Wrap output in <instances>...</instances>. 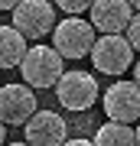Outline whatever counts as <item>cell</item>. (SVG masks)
Wrapping results in <instances>:
<instances>
[{
  "mask_svg": "<svg viewBox=\"0 0 140 146\" xmlns=\"http://www.w3.org/2000/svg\"><path fill=\"white\" fill-rule=\"evenodd\" d=\"M88 55H91L94 72H101V75H124L134 65V49L127 46V39L121 33H101V36H94Z\"/></svg>",
  "mask_w": 140,
  "mask_h": 146,
  "instance_id": "7a4b0ae2",
  "label": "cell"
},
{
  "mask_svg": "<svg viewBox=\"0 0 140 146\" xmlns=\"http://www.w3.org/2000/svg\"><path fill=\"white\" fill-rule=\"evenodd\" d=\"M104 114L108 120H117V123H137L140 117V91L137 81H114L101 98Z\"/></svg>",
  "mask_w": 140,
  "mask_h": 146,
  "instance_id": "52a82bcc",
  "label": "cell"
},
{
  "mask_svg": "<svg viewBox=\"0 0 140 146\" xmlns=\"http://www.w3.org/2000/svg\"><path fill=\"white\" fill-rule=\"evenodd\" d=\"M121 36H124V39H127V46L137 52V46H140V16H137V13L127 20V26L121 29Z\"/></svg>",
  "mask_w": 140,
  "mask_h": 146,
  "instance_id": "7c38bea8",
  "label": "cell"
},
{
  "mask_svg": "<svg viewBox=\"0 0 140 146\" xmlns=\"http://www.w3.org/2000/svg\"><path fill=\"white\" fill-rule=\"evenodd\" d=\"M26 52V39L13 26H0V68H16Z\"/></svg>",
  "mask_w": 140,
  "mask_h": 146,
  "instance_id": "8fae6325",
  "label": "cell"
},
{
  "mask_svg": "<svg viewBox=\"0 0 140 146\" xmlns=\"http://www.w3.org/2000/svg\"><path fill=\"white\" fill-rule=\"evenodd\" d=\"M88 3H91V0H56V7L65 16H82L85 10H88Z\"/></svg>",
  "mask_w": 140,
  "mask_h": 146,
  "instance_id": "4fadbf2b",
  "label": "cell"
},
{
  "mask_svg": "<svg viewBox=\"0 0 140 146\" xmlns=\"http://www.w3.org/2000/svg\"><path fill=\"white\" fill-rule=\"evenodd\" d=\"M94 42V26L82 16H65L52 26V49L62 58H85Z\"/></svg>",
  "mask_w": 140,
  "mask_h": 146,
  "instance_id": "277c9868",
  "label": "cell"
},
{
  "mask_svg": "<svg viewBox=\"0 0 140 146\" xmlns=\"http://www.w3.org/2000/svg\"><path fill=\"white\" fill-rule=\"evenodd\" d=\"M56 98L65 110H91V104L98 101V81L91 78V72H62L56 78Z\"/></svg>",
  "mask_w": 140,
  "mask_h": 146,
  "instance_id": "5b68a950",
  "label": "cell"
},
{
  "mask_svg": "<svg viewBox=\"0 0 140 146\" xmlns=\"http://www.w3.org/2000/svg\"><path fill=\"white\" fill-rule=\"evenodd\" d=\"M36 110V94L29 84H0V123L23 127V120Z\"/></svg>",
  "mask_w": 140,
  "mask_h": 146,
  "instance_id": "ba28073f",
  "label": "cell"
},
{
  "mask_svg": "<svg viewBox=\"0 0 140 146\" xmlns=\"http://www.w3.org/2000/svg\"><path fill=\"white\" fill-rule=\"evenodd\" d=\"M13 23L10 26L20 33L26 42H39L42 36H49L52 26H56V7L49 0H16L13 7Z\"/></svg>",
  "mask_w": 140,
  "mask_h": 146,
  "instance_id": "3957f363",
  "label": "cell"
},
{
  "mask_svg": "<svg viewBox=\"0 0 140 146\" xmlns=\"http://www.w3.org/2000/svg\"><path fill=\"white\" fill-rule=\"evenodd\" d=\"M16 7V0H0V10H13Z\"/></svg>",
  "mask_w": 140,
  "mask_h": 146,
  "instance_id": "9a60e30c",
  "label": "cell"
},
{
  "mask_svg": "<svg viewBox=\"0 0 140 146\" xmlns=\"http://www.w3.org/2000/svg\"><path fill=\"white\" fill-rule=\"evenodd\" d=\"M94 146H140L137 127L134 123H117V120H108L94 130Z\"/></svg>",
  "mask_w": 140,
  "mask_h": 146,
  "instance_id": "30bf717a",
  "label": "cell"
},
{
  "mask_svg": "<svg viewBox=\"0 0 140 146\" xmlns=\"http://www.w3.org/2000/svg\"><path fill=\"white\" fill-rule=\"evenodd\" d=\"M127 3H130V7H134V10H137V7H140V0H127Z\"/></svg>",
  "mask_w": 140,
  "mask_h": 146,
  "instance_id": "e0dca14e",
  "label": "cell"
},
{
  "mask_svg": "<svg viewBox=\"0 0 140 146\" xmlns=\"http://www.w3.org/2000/svg\"><path fill=\"white\" fill-rule=\"evenodd\" d=\"M23 136L29 146H62L68 136V123L56 110H33L23 120Z\"/></svg>",
  "mask_w": 140,
  "mask_h": 146,
  "instance_id": "8992f818",
  "label": "cell"
},
{
  "mask_svg": "<svg viewBox=\"0 0 140 146\" xmlns=\"http://www.w3.org/2000/svg\"><path fill=\"white\" fill-rule=\"evenodd\" d=\"M23 72V78L29 88H52L56 84V78L65 72L62 68V55L56 52L52 46H42V42H36V46H26V52L20 58V65H16Z\"/></svg>",
  "mask_w": 140,
  "mask_h": 146,
  "instance_id": "6da1fadb",
  "label": "cell"
},
{
  "mask_svg": "<svg viewBox=\"0 0 140 146\" xmlns=\"http://www.w3.org/2000/svg\"><path fill=\"white\" fill-rule=\"evenodd\" d=\"M7 146H29V143H26V140H23V143H7Z\"/></svg>",
  "mask_w": 140,
  "mask_h": 146,
  "instance_id": "ac0fdd59",
  "label": "cell"
},
{
  "mask_svg": "<svg viewBox=\"0 0 140 146\" xmlns=\"http://www.w3.org/2000/svg\"><path fill=\"white\" fill-rule=\"evenodd\" d=\"M3 136H7V127L0 123V146H3Z\"/></svg>",
  "mask_w": 140,
  "mask_h": 146,
  "instance_id": "2e32d148",
  "label": "cell"
},
{
  "mask_svg": "<svg viewBox=\"0 0 140 146\" xmlns=\"http://www.w3.org/2000/svg\"><path fill=\"white\" fill-rule=\"evenodd\" d=\"M88 10H91L88 23L94 26V33H121L127 26V20L137 13L127 0H91Z\"/></svg>",
  "mask_w": 140,
  "mask_h": 146,
  "instance_id": "9c48e42d",
  "label": "cell"
},
{
  "mask_svg": "<svg viewBox=\"0 0 140 146\" xmlns=\"http://www.w3.org/2000/svg\"><path fill=\"white\" fill-rule=\"evenodd\" d=\"M62 146H94V143H91V140H82V136H75V140H68V136H65Z\"/></svg>",
  "mask_w": 140,
  "mask_h": 146,
  "instance_id": "5bb4252c",
  "label": "cell"
}]
</instances>
